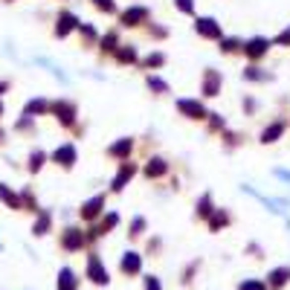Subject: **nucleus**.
I'll list each match as a JSON object with an SVG mask.
<instances>
[{"label":"nucleus","mask_w":290,"mask_h":290,"mask_svg":"<svg viewBox=\"0 0 290 290\" xmlns=\"http://www.w3.org/2000/svg\"><path fill=\"white\" fill-rule=\"evenodd\" d=\"M241 110H244V116H247V119H253V116H258V110H261V102L255 99L253 93H247V96L241 99Z\"/></svg>","instance_id":"58836bf2"},{"label":"nucleus","mask_w":290,"mask_h":290,"mask_svg":"<svg viewBox=\"0 0 290 290\" xmlns=\"http://www.w3.org/2000/svg\"><path fill=\"white\" fill-rule=\"evenodd\" d=\"M49 232H52V212H49V209H38L35 223H32V235L35 238H44Z\"/></svg>","instance_id":"bb28decb"},{"label":"nucleus","mask_w":290,"mask_h":290,"mask_svg":"<svg viewBox=\"0 0 290 290\" xmlns=\"http://www.w3.org/2000/svg\"><path fill=\"white\" fill-rule=\"evenodd\" d=\"M3 142H6V131H3V128H0V145H3Z\"/></svg>","instance_id":"603ef678"},{"label":"nucleus","mask_w":290,"mask_h":290,"mask_svg":"<svg viewBox=\"0 0 290 290\" xmlns=\"http://www.w3.org/2000/svg\"><path fill=\"white\" fill-rule=\"evenodd\" d=\"M46 162H49V151L38 148V145L29 148V154H26V171H29V174H41Z\"/></svg>","instance_id":"b1692460"},{"label":"nucleus","mask_w":290,"mask_h":290,"mask_svg":"<svg viewBox=\"0 0 290 290\" xmlns=\"http://www.w3.org/2000/svg\"><path fill=\"white\" fill-rule=\"evenodd\" d=\"M247 250H250V253H253V258H261V247H258V244H250V247H247Z\"/></svg>","instance_id":"3c124183"},{"label":"nucleus","mask_w":290,"mask_h":290,"mask_svg":"<svg viewBox=\"0 0 290 290\" xmlns=\"http://www.w3.org/2000/svg\"><path fill=\"white\" fill-rule=\"evenodd\" d=\"M79 23H81V18H79L73 9H58L55 21H52V38H58V41H67L70 35H76Z\"/></svg>","instance_id":"6e6552de"},{"label":"nucleus","mask_w":290,"mask_h":290,"mask_svg":"<svg viewBox=\"0 0 290 290\" xmlns=\"http://www.w3.org/2000/svg\"><path fill=\"white\" fill-rule=\"evenodd\" d=\"M241 44L244 38H238V35H223L218 41V52L220 55H241Z\"/></svg>","instance_id":"2f4dec72"},{"label":"nucleus","mask_w":290,"mask_h":290,"mask_svg":"<svg viewBox=\"0 0 290 290\" xmlns=\"http://www.w3.org/2000/svg\"><path fill=\"white\" fill-rule=\"evenodd\" d=\"M238 290H267V284L261 278H244L241 284H238Z\"/></svg>","instance_id":"a18cd8bd"},{"label":"nucleus","mask_w":290,"mask_h":290,"mask_svg":"<svg viewBox=\"0 0 290 290\" xmlns=\"http://www.w3.org/2000/svg\"><path fill=\"white\" fill-rule=\"evenodd\" d=\"M148 232V220L142 218V215H134L131 223H128V238H142Z\"/></svg>","instance_id":"4c0bfd02"},{"label":"nucleus","mask_w":290,"mask_h":290,"mask_svg":"<svg viewBox=\"0 0 290 290\" xmlns=\"http://www.w3.org/2000/svg\"><path fill=\"white\" fill-rule=\"evenodd\" d=\"M145 87H148V93H154V96H168V93H171V84L162 79L160 73H145Z\"/></svg>","instance_id":"c756f323"},{"label":"nucleus","mask_w":290,"mask_h":290,"mask_svg":"<svg viewBox=\"0 0 290 290\" xmlns=\"http://www.w3.org/2000/svg\"><path fill=\"white\" fill-rule=\"evenodd\" d=\"M35 122H38V119L21 113V119L15 122V134H32V131H35Z\"/></svg>","instance_id":"c03bdc74"},{"label":"nucleus","mask_w":290,"mask_h":290,"mask_svg":"<svg viewBox=\"0 0 290 290\" xmlns=\"http://www.w3.org/2000/svg\"><path fill=\"white\" fill-rule=\"evenodd\" d=\"M104 206H107V195H104V192H99V195L87 197V200L79 206V218L87 220V223H96V220L104 215Z\"/></svg>","instance_id":"ddd939ff"},{"label":"nucleus","mask_w":290,"mask_h":290,"mask_svg":"<svg viewBox=\"0 0 290 290\" xmlns=\"http://www.w3.org/2000/svg\"><path fill=\"white\" fill-rule=\"evenodd\" d=\"M287 122H290V119H287Z\"/></svg>","instance_id":"13d9d810"},{"label":"nucleus","mask_w":290,"mask_h":290,"mask_svg":"<svg viewBox=\"0 0 290 290\" xmlns=\"http://www.w3.org/2000/svg\"><path fill=\"white\" fill-rule=\"evenodd\" d=\"M174 110L183 116L186 122H206V116H209V107L200 96H180L174 102Z\"/></svg>","instance_id":"7ed1b4c3"},{"label":"nucleus","mask_w":290,"mask_h":290,"mask_svg":"<svg viewBox=\"0 0 290 290\" xmlns=\"http://www.w3.org/2000/svg\"><path fill=\"white\" fill-rule=\"evenodd\" d=\"M212 212H215V200H212V192H203V195L197 197V203H195V218H197V220H206Z\"/></svg>","instance_id":"72a5a7b5"},{"label":"nucleus","mask_w":290,"mask_h":290,"mask_svg":"<svg viewBox=\"0 0 290 290\" xmlns=\"http://www.w3.org/2000/svg\"><path fill=\"white\" fill-rule=\"evenodd\" d=\"M119 226V212H104L102 218H99V223L96 226H90V232H96V238H102V235H110V232Z\"/></svg>","instance_id":"a878e982"},{"label":"nucleus","mask_w":290,"mask_h":290,"mask_svg":"<svg viewBox=\"0 0 290 290\" xmlns=\"http://www.w3.org/2000/svg\"><path fill=\"white\" fill-rule=\"evenodd\" d=\"M241 189L247 192V195H253L255 200H258V203H264L267 212H273V215H284V209H287V200H276V197H267V195H261V192H255L253 186H247V183H244Z\"/></svg>","instance_id":"4be33fe9"},{"label":"nucleus","mask_w":290,"mask_h":290,"mask_svg":"<svg viewBox=\"0 0 290 290\" xmlns=\"http://www.w3.org/2000/svg\"><path fill=\"white\" fill-rule=\"evenodd\" d=\"M197 267H200V261H192V264L186 267V273H183V284H189V281H192V276H195Z\"/></svg>","instance_id":"49530a36"},{"label":"nucleus","mask_w":290,"mask_h":290,"mask_svg":"<svg viewBox=\"0 0 290 290\" xmlns=\"http://www.w3.org/2000/svg\"><path fill=\"white\" fill-rule=\"evenodd\" d=\"M270 41H273V46H278V49H290V23L284 26V29H278Z\"/></svg>","instance_id":"79ce46f5"},{"label":"nucleus","mask_w":290,"mask_h":290,"mask_svg":"<svg viewBox=\"0 0 290 290\" xmlns=\"http://www.w3.org/2000/svg\"><path fill=\"white\" fill-rule=\"evenodd\" d=\"M287 128H290V122L281 119V116L270 119V122L258 131V145H276V142H281V137L287 134Z\"/></svg>","instance_id":"9b49d317"},{"label":"nucleus","mask_w":290,"mask_h":290,"mask_svg":"<svg viewBox=\"0 0 290 290\" xmlns=\"http://www.w3.org/2000/svg\"><path fill=\"white\" fill-rule=\"evenodd\" d=\"M38 64H41V67H46L49 70V73H52V76H55L58 81H61V84H70V76L67 73H64V70L58 67L55 61H49V58H38Z\"/></svg>","instance_id":"ea45409f"},{"label":"nucleus","mask_w":290,"mask_h":290,"mask_svg":"<svg viewBox=\"0 0 290 290\" xmlns=\"http://www.w3.org/2000/svg\"><path fill=\"white\" fill-rule=\"evenodd\" d=\"M264 284H267V290H281V287H287V284H290V264L273 267V270L264 276Z\"/></svg>","instance_id":"412c9836"},{"label":"nucleus","mask_w":290,"mask_h":290,"mask_svg":"<svg viewBox=\"0 0 290 290\" xmlns=\"http://www.w3.org/2000/svg\"><path fill=\"white\" fill-rule=\"evenodd\" d=\"M21 209L23 212H32V215H38V197H35V192L29 189V186H23L21 189Z\"/></svg>","instance_id":"e433bc0d"},{"label":"nucleus","mask_w":290,"mask_h":290,"mask_svg":"<svg viewBox=\"0 0 290 290\" xmlns=\"http://www.w3.org/2000/svg\"><path fill=\"white\" fill-rule=\"evenodd\" d=\"M134 151H137V137H119V139H113V142L104 148V157H107V160L122 162V160H131V157H134Z\"/></svg>","instance_id":"f8f14e48"},{"label":"nucleus","mask_w":290,"mask_h":290,"mask_svg":"<svg viewBox=\"0 0 290 290\" xmlns=\"http://www.w3.org/2000/svg\"><path fill=\"white\" fill-rule=\"evenodd\" d=\"M119 270H122L125 276H139V273H142V255H139L137 250H128V253H122Z\"/></svg>","instance_id":"393cba45"},{"label":"nucleus","mask_w":290,"mask_h":290,"mask_svg":"<svg viewBox=\"0 0 290 290\" xmlns=\"http://www.w3.org/2000/svg\"><path fill=\"white\" fill-rule=\"evenodd\" d=\"M139 58H142L139 46L137 44H125V41L116 46V52H113V61L119 64V67H139Z\"/></svg>","instance_id":"f3484780"},{"label":"nucleus","mask_w":290,"mask_h":290,"mask_svg":"<svg viewBox=\"0 0 290 290\" xmlns=\"http://www.w3.org/2000/svg\"><path fill=\"white\" fill-rule=\"evenodd\" d=\"M145 290H162L160 278H157V276H145Z\"/></svg>","instance_id":"de8ad7c7"},{"label":"nucleus","mask_w":290,"mask_h":290,"mask_svg":"<svg viewBox=\"0 0 290 290\" xmlns=\"http://www.w3.org/2000/svg\"><path fill=\"white\" fill-rule=\"evenodd\" d=\"M87 247V235L79 226H64L61 229V250L64 253H81Z\"/></svg>","instance_id":"dca6fc26"},{"label":"nucleus","mask_w":290,"mask_h":290,"mask_svg":"<svg viewBox=\"0 0 290 290\" xmlns=\"http://www.w3.org/2000/svg\"><path fill=\"white\" fill-rule=\"evenodd\" d=\"M3 113H6V107H3V102H0V116H3Z\"/></svg>","instance_id":"864d4df0"},{"label":"nucleus","mask_w":290,"mask_h":290,"mask_svg":"<svg viewBox=\"0 0 290 290\" xmlns=\"http://www.w3.org/2000/svg\"><path fill=\"white\" fill-rule=\"evenodd\" d=\"M116 23H119V29H145L151 23V6H145V3H128L125 9H119Z\"/></svg>","instance_id":"f03ea898"},{"label":"nucleus","mask_w":290,"mask_h":290,"mask_svg":"<svg viewBox=\"0 0 290 290\" xmlns=\"http://www.w3.org/2000/svg\"><path fill=\"white\" fill-rule=\"evenodd\" d=\"M232 223V215H229V209H218L215 206V212L206 218V226H209V232H220V229H226Z\"/></svg>","instance_id":"c85d7f7f"},{"label":"nucleus","mask_w":290,"mask_h":290,"mask_svg":"<svg viewBox=\"0 0 290 290\" xmlns=\"http://www.w3.org/2000/svg\"><path fill=\"white\" fill-rule=\"evenodd\" d=\"M139 174V162L131 157V160H122L119 165H116L113 177H110V192L113 195H119V192H125V186H131V180Z\"/></svg>","instance_id":"1a4fd4ad"},{"label":"nucleus","mask_w":290,"mask_h":290,"mask_svg":"<svg viewBox=\"0 0 290 290\" xmlns=\"http://www.w3.org/2000/svg\"><path fill=\"white\" fill-rule=\"evenodd\" d=\"M84 276L90 278L93 284H99V287L110 284V273H107V267H104V261H102V255H99V253H90V255H87Z\"/></svg>","instance_id":"4468645a"},{"label":"nucleus","mask_w":290,"mask_h":290,"mask_svg":"<svg viewBox=\"0 0 290 290\" xmlns=\"http://www.w3.org/2000/svg\"><path fill=\"white\" fill-rule=\"evenodd\" d=\"M226 128H229L226 116L218 113V110H209V116H206V131L209 134H220V131H226Z\"/></svg>","instance_id":"f704fd0d"},{"label":"nucleus","mask_w":290,"mask_h":290,"mask_svg":"<svg viewBox=\"0 0 290 290\" xmlns=\"http://www.w3.org/2000/svg\"><path fill=\"white\" fill-rule=\"evenodd\" d=\"M287 229H290V218H287Z\"/></svg>","instance_id":"6e6d98bb"},{"label":"nucleus","mask_w":290,"mask_h":290,"mask_svg":"<svg viewBox=\"0 0 290 290\" xmlns=\"http://www.w3.org/2000/svg\"><path fill=\"white\" fill-rule=\"evenodd\" d=\"M55 290H79V276H76L73 267H61V270H58Z\"/></svg>","instance_id":"473e14b6"},{"label":"nucleus","mask_w":290,"mask_h":290,"mask_svg":"<svg viewBox=\"0 0 290 290\" xmlns=\"http://www.w3.org/2000/svg\"><path fill=\"white\" fill-rule=\"evenodd\" d=\"M139 174L145 177V180H162V177H168L171 174V162L160 157V154H148L145 162L139 165Z\"/></svg>","instance_id":"9d476101"},{"label":"nucleus","mask_w":290,"mask_h":290,"mask_svg":"<svg viewBox=\"0 0 290 290\" xmlns=\"http://www.w3.org/2000/svg\"><path fill=\"white\" fill-rule=\"evenodd\" d=\"M197 90H200V99H218L223 93V73L218 67H203Z\"/></svg>","instance_id":"0eeeda50"},{"label":"nucleus","mask_w":290,"mask_h":290,"mask_svg":"<svg viewBox=\"0 0 290 290\" xmlns=\"http://www.w3.org/2000/svg\"><path fill=\"white\" fill-rule=\"evenodd\" d=\"M23 116H32V119H41V116H49V99L46 96H32L23 102Z\"/></svg>","instance_id":"5701e85b"},{"label":"nucleus","mask_w":290,"mask_h":290,"mask_svg":"<svg viewBox=\"0 0 290 290\" xmlns=\"http://www.w3.org/2000/svg\"><path fill=\"white\" fill-rule=\"evenodd\" d=\"M0 250H3V244H0Z\"/></svg>","instance_id":"4d7b16f0"},{"label":"nucleus","mask_w":290,"mask_h":290,"mask_svg":"<svg viewBox=\"0 0 290 290\" xmlns=\"http://www.w3.org/2000/svg\"><path fill=\"white\" fill-rule=\"evenodd\" d=\"M165 64H168V55L162 52L160 46H154V49H148L145 55L139 58V67L145 70V73H160V70L165 67Z\"/></svg>","instance_id":"aec40b11"},{"label":"nucleus","mask_w":290,"mask_h":290,"mask_svg":"<svg viewBox=\"0 0 290 290\" xmlns=\"http://www.w3.org/2000/svg\"><path fill=\"white\" fill-rule=\"evenodd\" d=\"M171 6L180 12V15H189V18H195V12H197L195 0H171Z\"/></svg>","instance_id":"37998d69"},{"label":"nucleus","mask_w":290,"mask_h":290,"mask_svg":"<svg viewBox=\"0 0 290 290\" xmlns=\"http://www.w3.org/2000/svg\"><path fill=\"white\" fill-rule=\"evenodd\" d=\"M122 44V38H119V29H107V32L99 35V44H96V52L99 58H113L116 46Z\"/></svg>","instance_id":"6ab92c4d"},{"label":"nucleus","mask_w":290,"mask_h":290,"mask_svg":"<svg viewBox=\"0 0 290 290\" xmlns=\"http://www.w3.org/2000/svg\"><path fill=\"white\" fill-rule=\"evenodd\" d=\"M145 35H148L151 41H154V44H162V41H165V38H168V26H165V23H157V21H151L148 26H145Z\"/></svg>","instance_id":"c9c22d12"},{"label":"nucleus","mask_w":290,"mask_h":290,"mask_svg":"<svg viewBox=\"0 0 290 290\" xmlns=\"http://www.w3.org/2000/svg\"><path fill=\"white\" fill-rule=\"evenodd\" d=\"M3 3H15V0H3Z\"/></svg>","instance_id":"5fc2aeb1"},{"label":"nucleus","mask_w":290,"mask_h":290,"mask_svg":"<svg viewBox=\"0 0 290 290\" xmlns=\"http://www.w3.org/2000/svg\"><path fill=\"white\" fill-rule=\"evenodd\" d=\"M90 6L99 15H119V3L116 0H90Z\"/></svg>","instance_id":"a19ab883"},{"label":"nucleus","mask_w":290,"mask_h":290,"mask_svg":"<svg viewBox=\"0 0 290 290\" xmlns=\"http://www.w3.org/2000/svg\"><path fill=\"white\" fill-rule=\"evenodd\" d=\"M270 49H273V41L267 35H250V38H244V44H241V55L247 61H253V64H261L270 55Z\"/></svg>","instance_id":"39448f33"},{"label":"nucleus","mask_w":290,"mask_h":290,"mask_svg":"<svg viewBox=\"0 0 290 290\" xmlns=\"http://www.w3.org/2000/svg\"><path fill=\"white\" fill-rule=\"evenodd\" d=\"M192 29H195V35L200 41H215V44H218L220 38H223V23H220L215 15H195Z\"/></svg>","instance_id":"423d86ee"},{"label":"nucleus","mask_w":290,"mask_h":290,"mask_svg":"<svg viewBox=\"0 0 290 290\" xmlns=\"http://www.w3.org/2000/svg\"><path fill=\"white\" fill-rule=\"evenodd\" d=\"M49 162L58 165L61 171H73V168H76V162H79V145H76L73 139L58 142L55 148L49 151Z\"/></svg>","instance_id":"20e7f679"},{"label":"nucleus","mask_w":290,"mask_h":290,"mask_svg":"<svg viewBox=\"0 0 290 290\" xmlns=\"http://www.w3.org/2000/svg\"><path fill=\"white\" fill-rule=\"evenodd\" d=\"M241 79L247 84H270V81H276V73L273 70H267L264 64H253V61H247L241 67Z\"/></svg>","instance_id":"2eb2a0df"},{"label":"nucleus","mask_w":290,"mask_h":290,"mask_svg":"<svg viewBox=\"0 0 290 290\" xmlns=\"http://www.w3.org/2000/svg\"><path fill=\"white\" fill-rule=\"evenodd\" d=\"M49 116L55 119L58 125L73 134V128L79 125V104L73 102L70 96H58V99H49Z\"/></svg>","instance_id":"f257e3e1"},{"label":"nucleus","mask_w":290,"mask_h":290,"mask_svg":"<svg viewBox=\"0 0 290 290\" xmlns=\"http://www.w3.org/2000/svg\"><path fill=\"white\" fill-rule=\"evenodd\" d=\"M220 145H223V151H238L247 142V134L244 131H232V128H226V131H220Z\"/></svg>","instance_id":"cd10ccee"},{"label":"nucleus","mask_w":290,"mask_h":290,"mask_svg":"<svg viewBox=\"0 0 290 290\" xmlns=\"http://www.w3.org/2000/svg\"><path fill=\"white\" fill-rule=\"evenodd\" d=\"M12 90V81L9 79H0V96H3V93H9Z\"/></svg>","instance_id":"8fccbe9b"},{"label":"nucleus","mask_w":290,"mask_h":290,"mask_svg":"<svg viewBox=\"0 0 290 290\" xmlns=\"http://www.w3.org/2000/svg\"><path fill=\"white\" fill-rule=\"evenodd\" d=\"M0 203L6 209H12V212H18V209H21V192H15L9 183L0 180Z\"/></svg>","instance_id":"7c9ffc66"},{"label":"nucleus","mask_w":290,"mask_h":290,"mask_svg":"<svg viewBox=\"0 0 290 290\" xmlns=\"http://www.w3.org/2000/svg\"><path fill=\"white\" fill-rule=\"evenodd\" d=\"M99 26L90 21H81L79 29H76V38H79V46L81 49H96V44H99Z\"/></svg>","instance_id":"a211bd4d"},{"label":"nucleus","mask_w":290,"mask_h":290,"mask_svg":"<svg viewBox=\"0 0 290 290\" xmlns=\"http://www.w3.org/2000/svg\"><path fill=\"white\" fill-rule=\"evenodd\" d=\"M273 174H276L278 180H284V183L290 186V171H287V168H276V171H273Z\"/></svg>","instance_id":"09e8293b"}]
</instances>
